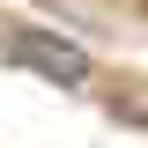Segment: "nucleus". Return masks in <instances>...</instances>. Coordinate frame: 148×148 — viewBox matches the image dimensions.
Returning <instances> with one entry per match:
<instances>
[{
	"instance_id": "f257e3e1",
	"label": "nucleus",
	"mask_w": 148,
	"mask_h": 148,
	"mask_svg": "<svg viewBox=\"0 0 148 148\" xmlns=\"http://www.w3.org/2000/svg\"><path fill=\"white\" fill-rule=\"evenodd\" d=\"M8 59L30 67V74H45L52 89H82V82H89V52L67 45V37H52V30H22V37H8Z\"/></svg>"
}]
</instances>
